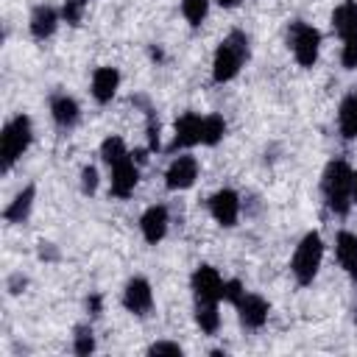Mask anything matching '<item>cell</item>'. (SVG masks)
Wrapping results in <instances>:
<instances>
[{"mask_svg":"<svg viewBox=\"0 0 357 357\" xmlns=\"http://www.w3.org/2000/svg\"><path fill=\"white\" fill-rule=\"evenodd\" d=\"M251 59V42L245 31H229L220 45L215 47L212 56V81L215 84H229L240 75V70L245 67V61Z\"/></svg>","mask_w":357,"mask_h":357,"instance_id":"6da1fadb","label":"cell"},{"mask_svg":"<svg viewBox=\"0 0 357 357\" xmlns=\"http://www.w3.org/2000/svg\"><path fill=\"white\" fill-rule=\"evenodd\" d=\"M351 181H354V167L346 159L326 162L321 173V195L326 209L337 218H346L351 209Z\"/></svg>","mask_w":357,"mask_h":357,"instance_id":"7a4b0ae2","label":"cell"},{"mask_svg":"<svg viewBox=\"0 0 357 357\" xmlns=\"http://www.w3.org/2000/svg\"><path fill=\"white\" fill-rule=\"evenodd\" d=\"M33 142V123L28 114H14L11 120H6L3 131H0V167L3 173H8L20 159L22 153L31 148Z\"/></svg>","mask_w":357,"mask_h":357,"instance_id":"3957f363","label":"cell"},{"mask_svg":"<svg viewBox=\"0 0 357 357\" xmlns=\"http://www.w3.org/2000/svg\"><path fill=\"white\" fill-rule=\"evenodd\" d=\"M321 262H324V240L318 231H307L290 257V273H293L296 284L310 287L321 271Z\"/></svg>","mask_w":357,"mask_h":357,"instance_id":"277c9868","label":"cell"},{"mask_svg":"<svg viewBox=\"0 0 357 357\" xmlns=\"http://www.w3.org/2000/svg\"><path fill=\"white\" fill-rule=\"evenodd\" d=\"M321 31L304 20H293L287 25V47L293 50V59L298 67H312L321 53Z\"/></svg>","mask_w":357,"mask_h":357,"instance_id":"5b68a950","label":"cell"},{"mask_svg":"<svg viewBox=\"0 0 357 357\" xmlns=\"http://www.w3.org/2000/svg\"><path fill=\"white\" fill-rule=\"evenodd\" d=\"M240 195H237V190H231V187H220V190H215L209 198H206V209H209V215H212V220L218 223V226H223V229H231V226H237V220H240Z\"/></svg>","mask_w":357,"mask_h":357,"instance_id":"8992f818","label":"cell"},{"mask_svg":"<svg viewBox=\"0 0 357 357\" xmlns=\"http://www.w3.org/2000/svg\"><path fill=\"white\" fill-rule=\"evenodd\" d=\"M198 170H201L198 159H195L192 153L181 151L178 156L170 159V165H167V170H165V187H167L170 192L190 190V187L195 184V178H198Z\"/></svg>","mask_w":357,"mask_h":357,"instance_id":"52a82bcc","label":"cell"},{"mask_svg":"<svg viewBox=\"0 0 357 357\" xmlns=\"http://www.w3.org/2000/svg\"><path fill=\"white\" fill-rule=\"evenodd\" d=\"M201 128H204V117L198 112L178 114L176 123H173V139H170V145L165 151L176 153V151H187V148L201 145Z\"/></svg>","mask_w":357,"mask_h":357,"instance_id":"ba28073f","label":"cell"},{"mask_svg":"<svg viewBox=\"0 0 357 357\" xmlns=\"http://www.w3.org/2000/svg\"><path fill=\"white\" fill-rule=\"evenodd\" d=\"M109 170H112V176H109V195H114L120 201L131 198L137 184H139V165L134 162V156L128 153L123 162L112 165Z\"/></svg>","mask_w":357,"mask_h":357,"instance_id":"9c48e42d","label":"cell"},{"mask_svg":"<svg viewBox=\"0 0 357 357\" xmlns=\"http://www.w3.org/2000/svg\"><path fill=\"white\" fill-rule=\"evenodd\" d=\"M123 307L131 312V315H148L153 310V287L145 276H131L123 287V296H120Z\"/></svg>","mask_w":357,"mask_h":357,"instance_id":"30bf717a","label":"cell"},{"mask_svg":"<svg viewBox=\"0 0 357 357\" xmlns=\"http://www.w3.org/2000/svg\"><path fill=\"white\" fill-rule=\"evenodd\" d=\"M190 290L195 301H220V290H223V276L218 273V268L212 265H198L190 276Z\"/></svg>","mask_w":357,"mask_h":357,"instance_id":"8fae6325","label":"cell"},{"mask_svg":"<svg viewBox=\"0 0 357 357\" xmlns=\"http://www.w3.org/2000/svg\"><path fill=\"white\" fill-rule=\"evenodd\" d=\"M234 310H237L240 326H245V329H262L271 315V304L259 293H243V298L234 304Z\"/></svg>","mask_w":357,"mask_h":357,"instance_id":"7c38bea8","label":"cell"},{"mask_svg":"<svg viewBox=\"0 0 357 357\" xmlns=\"http://www.w3.org/2000/svg\"><path fill=\"white\" fill-rule=\"evenodd\" d=\"M47 109H50V120L56 123L59 131H73L78 126V120H81V106L67 92H53Z\"/></svg>","mask_w":357,"mask_h":357,"instance_id":"4fadbf2b","label":"cell"},{"mask_svg":"<svg viewBox=\"0 0 357 357\" xmlns=\"http://www.w3.org/2000/svg\"><path fill=\"white\" fill-rule=\"evenodd\" d=\"M167 226H170V212L165 204H151L142 215H139V231H142V240L148 245H156L165 240L167 234Z\"/></svg>","mask_w":357,"mask_h":357,"instance_id":"5bb4252c","label":"cell"},{"mask_svg":"<svg viewBox=\"0 0 357 357\" xmlns=\"http://www.w3.org/2000/svg\"><path fill=\"white\" fill-rule=\"evenodd\" d=\"M59 22H61V11L47 6V3H42V6H33L31 17H28V31H31V36L36 42H47L56 33Z\"/></svg>","mask_w":357,"mask_h":357,"instance_id":"9a60e30c","label":"cell"},{"mask_svg":"<svg viewBox=\"0 0 357 357\" xmlns=\"http://www.w3.org/2000/svg\"><path fill=\"white\" fill-rule=\"evenodd\" d=\"M117 89H120V70H117V67H98V70L92 73L89 92H92L95 103H100V106L112 103L114 95H117Z\"/></svg>","mask_w":357,"mask_h":357,"instance_id":"2e32d148","label":"cell"},{"mask_svg":"<svg viewBox=\"0 0 357 357\" xmlns=\"http://www.w3.org/2000/svg\"><path fill=\"white\" fill-rule=\"evenodd\" d=\"M335 257H337V265L343 268V273L357 282V234L354 231H337L335 234Z\"/></svg>","mask_w":357,"mask_h":357,"instance_id":"e0dca14e","label":"cell"},{"mask_svg":"<svg viewBox=\"0 0 357 357\" xmlns=\"http://www.w3.org/2000/svg\"><path fill=\"white\" fill-rule=\"evenodd\" d=\"M33 201H36V184H25L14 201L3 209V220L6 223H25L31 218V209H33Z\"/></svg>","mask_w":357,"mask_h":357,"instance_id":"ac0fdd59","label":"cell"},{"mask_svg":"<svg viewBox=\"0 0 357 357\" xmlns=\"http://www.w3.org/2000/svg\"><path fill=\"white\" fill-rule=\"evenodd\" d=\"M337 131L343 139H357V86L340 98L337 106Z\"/></svg>","mask_w":357,"mask_h":357,"instance_id":"d6986e66","label":"cell"},{"mask_svg":"<svg viewBox=\"0 0 357 357\" xmlns=\"http://www.w3.org/2000/svg\"><path fill=\"white\" fill-rule=\"evenodd\" d=\"M332 31L340 39L357 36V0H343L332 11Z\"/></svg>","mask_w":357,"mask_h":357,"instance_id":"ffe728a7","label":"cell"},{"mask_svg":"<svg viewBox=\"0 0 357 357\" xmlns=\"http://www.w3.org/2000/svg\"><path fill=\"white\" fill-rule=\"evenodd\" d=\"M195 324L204 335H215L220 329V310L218 301H195Z\"/></svg>","mask_w":357,"mask_h":357,"instance_id":"44dd1931","label":"cell"},{"mask_svg":"<svg viewBox=\"0 0 357 357\" xmlns=\"http://www.w3.org/2000/svg\"><path fill=\"white\" fill-rule=\"evenodd\" d=\"M226 137V120L220 114H204V128H201V145L215 148Z\"/></svg>","mask_w":357,"mask_h":357,"instance_id":"7402d4cb","label":"cell"},{"mask_svg":"<svg viewBox=\"0 0 357 357\" xmlns=\"http://www.w3.org/2000/svg\"><path fill=\"white\" fill-rule=\"evenodd\" d=\"M131 151L126 148V139L123 137H117V134H109L103 142H100V159H103V165H117V162H123L126 156H128Z\"/></svg>","mask_w":357,"mask_h":357,"instance_id":"603a6c76","label":"cell"},{"mask_svg":"<svg viewBox=\"0 0 357 357\" xmlns=\"http://www.w3.org/2000/svg\"><path fill=\"white\" fill-rule=\"evenodd\" d=\"M95 332H92V326L89 324H78L75 329H73V351L75 354H81V357H86V354H92L95 351Z\"/></svg>","mask_w":357,"mask_h":357,"instance_id":"cb8c5ba5","label":"cell"},{"mask_svg":"<svg viewBox=\"0 0 357 357\" xmlns=\"http://www.w3.org/2000/svg\"><path fill=\"white\" fill-rule=\"evenodd\" d=\"M209 14V0H181V17L190 22V28H201Z\"/></svg>","mask_w":357,"mask_h":357,"instance_id":"d4e9b609","label":"cell"},{"mask_svg":"<svg viewBox=\"0 0 357 357\" xmlns=\"http://www.w3.org/2000/svg\"><path fill=\"white\" fill-rule=\"evenodd\" d=\"M84 8H86V0H64L61 3V22H67V25H81V20H84Z\"/></svg>","mask_w":357,"mask_h":357,"instance_id":"484cf974","label":"cell"},{"mask_svg":"<svg viewBox=\"0 0 357 357\" xmlns=\"http://www.w3.org/2000/svg\"><path fill=\"white\" fill-rule=\"evenodd\" d=\"M243 293H245V284L240 282V279H223V290H220V301H226V304H237L240 298H243Z\"/></svg>","mask_w":357,"mask_h":357,"instance_id":"4316f807","label":"cell"},{"mask_svg":"<svg viewBox=\"0 0 357 357\" xmlns=\"http://www.w3.org/2000/svg\"><path fill=\"white\" fill-rule=\"evenodd\" d=\"M98 181H100L98 167L95 165H84L81 167V192L84 195H95L98 192Z\"/></svg>","mask_w":357,"mask_h":357,"instance_id":"83f0119b","label":"cell"},{"mask_svg":"<svg viewBox=\"0 0 357 357\" xmlns=\"http://www.w3.org/2000/svg\"><path fill=\"white\" fill-rule=\"evenodd\" d=\"M340 64H343V70H354V67H357V36L343 39V47H340Z\"/></svg>","mask_w":357,"mask_h":357,"instance_id":"f1b7e54d","label":"cell"},{"mask_svg":"<svg viewBox=\"0 0 357 357\" xmlns=\"http://www.w3.org/2000/svg\"><path fill=\"white\" fill-rule=\"evenodd\" d=\"M148 354H184V349L176 343V340H156V343H151L148 346Z\"/></svg>","mask_w":357,"mask_h":357,"instance_id":"f546056e","label":"cell"},{"mask_svg":"<svg viewBox=\"0 0 357 357\" xmlns=\"http://www.w3.org/2000/svg\"><path fill=\"white\" fill-rule=\"evenodd\" d=\"M25 284H28V279H25L22 273H11V276L6 279V290H8L11 296H20V293L25 290Z\"/></svg>","mask_w":357,"mask_h":357,"instance_id":"4dcf8cb0","label":"cell"},{"mask_svg":"<svg viewBox=\"0 0 357 357\" xmlns=\"http://www.w3.org/2000/svg\"><path fill=\"white\" fill-rule=\"evenodd\" d=\"M86 312H89L92 318H98V315L103 312V296H100V293H89V298H86Z\"/></svg>","mask_w":357,"mask_h":357,"instance_id":"1f68e13d","label":"cell"},{"mask_svg":"<svg viewBox=\"0 0 357 357\" xmlns=\"http://www.w3.org/2000/svg\"><path fill=\"white\" fill-rule=\"evenodd\" d=\"M39 259H45V262H53V259H59V251H56V245L53 243H39Z\"/></svg>","mask_w":357,"mask_h":357,"instance_id":"d6a6232c","label":"cell"},{"mask_svg":"<svg viewBox=\"0 0 357 357\" xmlns=\"http://www.w3.org/2000/svg\"><path fill=\"white\" fill-rule=\"evenodd\" d=\"M148 53H151V59H153V61H162V59H165L162 47H156V45H151V50H148Z\"/></svg>","mask_w":357,"mask_h":357,"instance_id":"836d02e7","label":"cell"},{"mask_svg":"<svg viewBox=\"0 0 357 357\" xmlns=\"http://www.w3.org/2000/svg\"><path fill=\"white\" fill-rule=\"evenodd\" d=\"M218 6H220V8H237L240 0H218Z\"/></svg>","mask_w":357,"mask_h":357,"instance_id":"e575fe53","label":"cell"},{"mask_svg":"<svg viewBox=\"0 0 357 357\" xmlns=\"http://www.w3.org/2000/svg\"><path fill=\"white\" fill-rule=\"evenodd\" d=\"M351 204H357V170H354V181H351Z\"/></svg>","mask_w":357,"mask_h":357,"instance_id":"d590c367","label":"cell"},{"mask_svg":"<svg viewBox=\"0 0 357 357\" xmlns=\"http://www.w3.org/2000/svg\"><path fill=\"white\" fill-rule=\"evenodd\" d=\"M354 324H357V296H354Z\"/></svg>","mask_w":357,"mask_h":357,"instance_id":"8d00e7d4","label":"cell"}]
</instances>
